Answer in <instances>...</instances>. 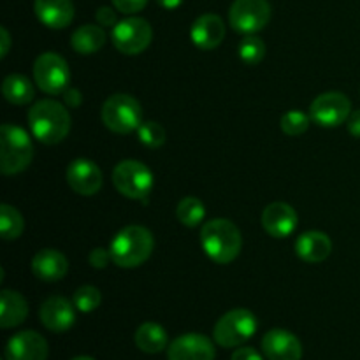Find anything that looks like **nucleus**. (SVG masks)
Returning <instances> with one entry per match:
<instances>
[{
	"instance_id": "nucleus-1",
	"label": "nucleus",
	"mask_w": 360,
	"mask_h": 360,
	"mask_svg": "<svg viewBox=\"0 0 360 360\" xmlns=\"http://www.w3.org/2000/svg\"><path fill=\"white\" fill-rule=\"evenodd\" d=\"M28 127L32 136L42 144H58L70 132V115L63 104L44 98L28 111Z\"/></svg>"
},
{
	"instance_id": "nucleus-2",
	"label": "nucleus",
	"mask_w": 360,
	"mask_h": 360,
	"mask_svg": "<svg viewBox=\"0 0 360 360\" xmlns=\"http://www.w3.org/2000/svg\"><path fill=\"white\" fill-rule=\"evenodd\" d=\"M153 248V234L143 225H127L111 239L109 245L112 264L122 269L143 266L151 257Z\"/></svg>"
},
{
	"instance_id": "nucleus-3",
	"label": "nucleus",
	"mask_w": 360,
	"mask_h": 360,
	"mask_svg": "<svg viewBox=\"0 0 360 360\" xmlns=\"http://www.w3.org/2000/svg\"><path fill=\"white\" fill-rule=\"evenodd\" d=\"M200 246L213 262L231 264L241 253V231L227 218H213L200 229Z\"/></svg>"
},
{
	"instance_id": "nucleus-4",
	"label": "nucleus",
	"mask_w": 360,
	"mask_h": 360,
	"mask_svg": "<svg viewBox=\"0 0 360 360\" xmlns=\"http://www.w3.org/2000/svg\"><path fill=\"white\" fill-rule=\"evenodd\" d=\"M34 158V144L21 127L4 123L0 127V171L11 176L23 172Z\"/></svg>"
},
{
	"instance_id": "nucleus-5",
	"label": "nucleus",
	"mask_w": 360,
	"mask_h": 360,
	"mask_svg": "<svg viewBox=\"0 0 360 360\" xmlns=\"http://www.w3.org/2000/svg\"><path fill=\"white\" fill-rule=\"evenodd\" d=\"M102 122L111 132L130 134L136 132L143 123L141 104L129 94H115L102 105Z\"/></svg>"
},
{
	"instance_id": "nucleus-6",
	"label": "nucleus",
	"mask_w": 360,
	"mask_h": 360,
	"mask_svg": "<svg viewBox=\"0 0 360 360\" xmlns=\"http://www.w3.org/2000/svg\"><path fill=\"white\" fill-rule=\"evenodd\" d=\"M153 172L139 160H122L112 169V185L127 199L141 200L153 190Z\"/></svg>"
},
{
	"instance_id": "nucleus-7",
	"label": "nucleus",
	"mask_w": 360,
	"mask_h": 360,
	"mask_svg": "<svg viewBox=\"0 0 360 360\" xmlns=\"http://www.w3.org/2000/svg\"><path fill=\"white\" fill-rule=\"evenodd\" d=\"M257 316L250 309L238 308L225 313L217 322L213 330V338L220 347L236 348L246 343L257 333Z\"/></svg>"
},
{
	"instance_id": "nucleus-8",
	"label": "nucleus",
	"mask_w": 360,
	"mask_h": 360,
	"mask_svg": "<svg viewBox=\"0 0 360 360\" xmlns=\"http://www.w3.org/2000/svg\"><path fill=\"white\" fill-rule=\"evenodd\" d=\"M111 39L115 48L123 55H139L153 39V28L144 18H125L112 27Z\"/></svg>"
},
{
	"instance_id": "nucleus-9",
	"label": "nucleus",
	"mask_w": 360,
	"mask_h": 360,
	"mask_svg": "<svg viewBox=\"0 0 360 360\" xmlns=\"http://www.w3.org/2000/svg\"><path fill=\"white\" fill-rule=\"evenodd\" d=\"M34 79L44 94H63L70 81V70L65 58L53 51L39 55L34 63Z\"/></svg>"
},
{
	"instance_id": "nucleus-10",
	"label": "nucleus",
	"mask_w": 360,
	"mask_h": 360,
	"mask_svg": "<svg viewBox=\"0 0 360 360\" xmlns=\"http://www.w3.org/2000/svg\"><path fill=\"white\" fill-rule=\"evenodd\" d=\"M271 20V6L267 0H234L229 9V23L236 32L255 35L264 30Z\"/></svg>"
},
{
	"instance_id": "nucleus-11",
	"label": "nucleus",
	"mask_w": 360,
	"mask_h": 360,
	"mask_svg": "<svg viewBox=\"0 0 360 360\" xmlns=\"http://www.w3.org/2000/svg\"><path fill=\"white\" fill-rule=\"evenodd\" d=\"M352 115V102L341 91H326L320 94L309 108L311 122L320 127H340L341 123H347L348 116Z\"/></svg>"
},
{
	"instance_id": "nucleus-12",
	"label": "nucleus",
	"mask_w": 360,
	"mask_h": 360,
	"mask_svg": "<svg viewBox=\"0 0 360 360\" xmlns=\"http://www.w3.org/2000/svg\"><path fill=\"white\" fill-rule=\"evenodd\" d=\"M214 345L204 334L188 333L171 341L167 350L169 360H214Z\"/></svg>"
},
{
	"instance_id": "nucleus-13",
	"label": "nucleus",
	"mask_w": 360,
	"mask_h": 360,
	"mask_svg": "<svg viewBox=\"0 0 360 360\" xmlns=\"http://www.w3.org/2000/svg\"><path fill=\"white\" fill-rule=\"evenodd\" d=\"M67 183L76 193L91 197L102 188V171L95 162L86 158H77L70 162L65 172Z\"/></svg>"
},
{
	"instance_id": "nucleus-14",
	"label": "nucleus",
	"mask_w": 360,
	"mask_h": 360,
	"mask_svg": "<svg viewBox=\"0 0 360 360\" xmlns=\"http://www.w3.org/2000/svg\"><path fill=\"white\" fill-rule=\"evenodd\" d=\"M39 319L42 326L51 333H65L76 322V306L65 297L53 295L42 302Z\"/></svg>"
},
{
	"instance_id": "nucleus-15",
	"label": "nucleus",
	"mask_w": 360,
	"mask_h": 360,
	"mask_svg": "<svg viewBox=\"0 0 360 360\" xmlns=\"http://www.w3.org/2000/svg\"><path fill=\"white\" fill-rule=\"evenodd\" d=\"M48 354V341L35 330L14 334L6 347V360H46Z\"/></svg>"
},
{
	"instance_id": "nucleus-16",
	"label": "nucleus",
	"mask_w": 360,
	"mask_h": 360,
	"mask_svg": "<svg viewBox=\"0 0 360 360\" xmlns=\"http://www.w3.org/2000/svg\"><path fill=\"white\" fill-rule=\"evenodd\" d=\"M262 352L267 360H301L302 345L295 334L285 329H271L262 338Z\"/></svg>"
},
{
	"instance_id": "nucleus-17",
	"label": "nucleus",
	"mask_w": 360,
	"mask_h": 360,
	"mask_svg": "<svg viewBox=\"0 0 360 360\" xmlns=\"http://www.w3.org/2000/svg\"><path fill=\"white\" fill-rule=\"evenodd\" d=\"M299 217L287 202H273L262 211V227L273 238L281 239L292 236L297 229Z\"/></svg>"
},
{
	"instance_id": "nucleus-18",
	"label": "nucleus",
	"mask_w": 360,
	"mask_h": 360,
	"mask_svg": "<svg viewBox=\"0 0 360 360\" xmlns=\"http://www.w3.org/2000/svg\"><path fill=\"white\" fill-rule=\"evenodd\" d=\"M190 39L199 49H214L225 39V23L218 14H202L190 30Z\"/></svg>"
},
{
	"instance_id": "nucleus-19",
	"label": "nucleus",
	"mask_w": 360,
	"mask_h": 360,
	"mask_svg": "<svg viewBox=\"0 0 360 360\" xmlns=\"http://www.w3.org/2000/svg\"><path fill=\"white\" fill-rule=\"evenodd\" d=\"M32 271H34L35 278H39L41 281L55 283V281L65 278L67 271H69V262L62 252L46 248L35 253V257L32 259Z\"/></svg>"
},
{
	"instance_id": "nucleus-20",
	"label": "nucleus",
	"mask_w": 360,
	"mask_h": 360,
	"mask_svg": "<svg viewBox=\"0 0 360 360\" xmlns=\"http://www.w3.org/2000/svg\"><path fill=\"white\" fill-rule=\"evenodd\" d=\"M34 9L39 21L53 30H62L74 20L72 0H35Z\"/></svg>"
},
{
	"instance_id": "nucleus-21",
	"label": "nucleus",
	"mask_w": 360,
	"mask_h": 360,
	"mask_svg": "<svg viewBox=\"0 0 360 360\" xmlns=\"http://www.w3.org/2000/svg\"><path fill=\"white\" fill-rule=\"evenodd\" d=\"M333 252V241L326 232L309 231L304 232L295 241V253L299 259L308 264L323 262Z\"/></svg>"
},
{
	"instance_id": "nucleus-22",
	"label": "nucleus",
	"mask_w": 360,
	"mask_h": 360,
	"mask_svg": "<svg viewBox=\"0 0 360 360\" xmlns=\"http://www.w3.org/2000/svg\"><path fill=\"white\" fill-rule=\"evenodd\" d=\"M27 315V299L16 290H2V295H0V327L13 329V327L21 326Z\"/></svg>"
},
{
	"instance_id": "nucleus-23",
	"label": "nucleus",
	"mask_w": 360,
	"mask_h": 360,
	"mask_svg": "<svg viewBox=\"0 0 360 360\" xmlns=\"http://www.w3.org/2000/svg\"><path fill=\"white\" fill-rule=\"evenodd\" d=\"M134 340H136V347L144 354H160L167 348L169 343L165 329L155 322H146L137 327Z\"/></svg>"
},
{
	"instance_id": "nucleus-24",
	"label": "nucleus",
	"mask_w": 360,
	"mask_h": 360,
	"mask_svg": "<svg viewBox=\"0 0 360 360\" xmlns=\"http://www.w3.org/2000/svg\"><path fill=\"white\" fill-rule=\"evenodd\" d=\"M105 44V32L98 25H83L70 37V46L79 55H94Z\"/></svg>"
},
{
	"instance_id": "nucleus-25",
	"label": "nucleus",
	"mask_w": 360,
	"mask_h": 360,
	"mask_svg": "<svg viewBox=\"0 0 360 360\" xmlns=\"http://www.w3.org/2000/svg\"><path fill=\"white\" fill-rule=\"evenodd\" d=\"M2 95L14 105H25L34 98L35 90L32 81L23 74H9L2 83Z\"/></svg>"
},
{
	"instance_id": "nucleus-26",
	"label": "nucleus",
	"mask_w": 360,
	"mask_h": 360,
	"mask_svg": "<svg viewBox=\"0 0 360 360\" xmlns=\"http://www.w3.org/2000/svg\"><path fill=\"white\" fill-rule=\"evenodd\" d=\"M25 221L20 211L11 204H2L0 206V232L2 239L6 241H14L23 234Z\"/></svg>"
},
{
	"instance_id": "nucleus-27",
	"label": "nucleus",
	"mask_w": 360,
	"mask_h": 360,
	"mask_svg": "<svg viewBox=\"0 0 360 360\" xmlns=\"http://www.w3.org/2000/svg\"><path fill=\"white\" fill-rule=\"evenodd\" d=\"M176 217L185 227L193 229L204 221L206 207L197 197H185V199L179 200L178 207H176Z\"/></svg>"
},
{
	"instance_id": "nucleus-28",
	"label": "nucleus",
	"mask_w": 360,
	"mask_h": 360,
	"mask_svg": "<svg viewBox=\"0 0 360 360\" xmlns=\"http://www.w3.org/2000/svg\"><path fill=\"white\" fill-rule=\"evenodd\" d=\"M239 58L248 65H257L264 60L266 56V44L260 37L257 35H246L241 42H239Z\"/></svg>"
},
{
	"instance_id": "nucleus-29",
	"label": "nucleus",
	"mask_w": 360,
	"mask_h": 360,
	"mask_svg": "<svg viewBox=\"0 0 360 360\" xmlns=\"http://www.w3.org/2000/svg\"><path fill=\"white\" fill-rule=\"evenodd\" d=\"M102 295L101 290L94 285H83L77 288L72 295V302L76 306L77 311L81 313H91L101 306Z\"/></svg>"
},
{
	"instance_id": "nucleus-30",
	"label": "nucleus",
	"mask_w": 360,
	"mask_h": 360,
	"mask_svg": "<svg viewBox=\"0 0 360 360\" xmlns=\"http://www.w3.org/2000/svg\"><path fill=\"white\" fill-rule=\"evenodd\" d=\"M136 132L139 143H143L146 148H151V150L164 146L165 139H167L164 127L157 122H143Z\"/></svg>"
},
{
	"instance_id": "nucleus-31",
	"label": "nucleus",
	"mask_w": 360,
	"mask_h": 360,
	"mask_svg": "<svg viewBox=\"0 0 360 360\" xmlns=\"http://www.w3.org/2000/svg\"><path fill=\"white\" fill-rule=\"evenodd\" d=\"M311 116L302 111H288L281 116L280 127L287 136H301L309 129Z\"/></svg>"
},
{
	"instance_id": "nucleus-32",
	"label": "nucleus",
	"mask_w": 360,
	"mask_h": 360,
	"mask_svg": "<svg viewBox=\"0 0 360 360\" xmlns=\"http://www.w3.org/2000/svg\"><path fill=\"white\" fill-rule=\"evenodd\" d=\"M111 260V252L105 248H94L90 252V255H88V262H90V266L94 269H105Z\"/></svg>"
},
{
	"instance_id": "nucleus-33",
	"label": "nucleus",
	"mask_w": 360,
	"mask_h": 360,
	"mask_svg": "<svg viewBox=\"0 0 360 360\" xmlns=\"http://www.w3.org/2000/svg\"><path fill=\"white\" fill-rule=\"evenodd\" d=\"M116 11L123 14H136L146 7L148 0H111Z\"/></svg>"
},
{
	"instance_id": "nucleus-34",
	"label": "nucleus",
	"mask_w": 360,
	"mask_h": 360,
	"mask_svg": "<svg viewBox=\"0 0 360 360\" xmlns=\"http://www.w3.org/2000/svg\"><path fill=\"white\" fill-rule=\"evenodd\" d=\"M95 18H97L98 25L101 27H115L118 21H116V13L112 11V7H98L97 13H95Z\"/></svg>"
},
{
	"instance_id": "nucleus-35",
	"label": "nucleus",
	"mask_w": 360,
	"mask_h": 360,
	"mask_svg": "<svg viewBox=\"0 0 360 360\" xmlns=\"http://www.w3.org/2000/svg\"><path fill=\"white\" fill-rule=\"evenodd\" d=\"M231 360H264V359H262V355L255 350V348L243 347V348H238V350L232 354Z\"/></svg>"
},
{
	"instance_id": "nucleus-36",
	"label": "nucleus",
	"mask_w": 360,
	"mask_h": 360,
	"mask_svg": "<svg viewBox=\"0 0 360 360\" xmlns=\"http://www.w3.org/2000/svg\"><path fill=\"white\" fill-rule=\"evenodd\" d=\"M63 101H65V104L69 108H79L83 104V95H81V91L77 88H67L63 91Z\"/></svg>"
},
{
	"instance_id": "nucleus-37",
	"label": "nucleus",
	"mask_w": 360,
	"mask_h": 360,
	"mask_svg": "<svg viewBox=\"0 0 360 360\" xmlns=\"http://www.w3.org/2000/svg\"><path fill=\"white\" fill-rule=\"evenodd\" d=\"M347 129L352 136L360 139V109H357V111H352V115L348 116Z\"/></svg>"
},
{
	"instance_id": "nucleus-38",
	"label": "nucleus",
	"mask_w": 360,
	"mask_h": 360,
	"mask_svg": "<svg viewBox=\"0 0 360 360\" xmlns=\"http://www.w3.org/2000/svg\"><path fill=\"white\" fill-rule=\"evenodd\" d=\"M0 44H2V48H0V58H6L11 49V35L6 27L0 28Z\"/></svg>"
},
{
	"instance_id": "nucleus-39",
	"label": "nucleus",
	"mask_w": 360,
	"mask_h": 360,
	"mask_svg": "<svg viewBox=\"0 0 360 360\" xmlns=\"http://www.w3.org/2000/svg\"><path fill=\"white\" fill-rule=\"evenodd\" d=\"M157 2L158 6L164 7V9L172 11V9H178V7L183 4V0H157Z\"/></svg>"
},
{
	"instance_id": "nucleus-40",
	"label": "nucleus",
	"mask_w": 360,
	"mask_h": 360,
	"mask_svg": "<svg viewBox=\"0 0 360 360\" xmlns=\"http://www.w3.org/2000/svg\"><path fill=\"white\" fill-rule=\"evenodd\" d=\"M72 360H95V359L88 357V355H79V357H74Z\"/></svg>"
}]
</instances>
